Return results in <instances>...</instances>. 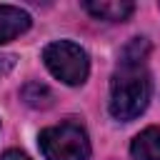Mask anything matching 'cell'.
Returning <instances> with one entry per match:
<instances>
[{
  "mask_svg": "<svg viewBox=\"0 0 160 160\" xmlns=\"http://www.w3.org/2000/svg\"><path fill=\"white\" fill-rule=\"evenodd\" d=\"M152 95V80L145 62L118 60V68L110 78V102L108 110L115 120L130 122L145 112Z\"/></svg>",
  "mask_w": 160,
  "mask_h": 160,
  "instance_id": "6da1fadb",
  "label": "cell"
},
{
  "mask_svg": "<svg viewBox=\"0 0 160 160\" xmlns=\"http://www.w3.org/2000/svg\"><path fill=\"white\" fill-rule=\"evenodd\" d=\"M38 145L45 160H88L90 158V138L78 120H62L60 125H50L40 130Z\"/></svg>",
  "mask_w": 160,
  "mask_h": 160,
  "instance_id": "7a4b0ae2",
  "label": "cell"
},
{
  "mask_svg": "<svg viewBox=\"0 0 160 160\" xmlns=\"http://www.w3.org/2000/svg\"><path fill=\"white\" fill-rule=\"evenodd\" d=\"M42 62L50 70V75H55L65 85H82L90 72L88 52L72 40H55L45 45Z\"/></svg>",
  "mask_w": 160,
  "mask_h": 160,
  "instance_id": "3957f363",
  "label": "cell"
},
{
  "mask_svg": "<svg viewBox=\"0 0 160 160\" xmlns=\"http://www.w3.org/2000/svg\"><path fill=\"white\" fill-rule=\"evenodd\" d=\"M30 12L15 5H0V45L15 40L18 35L28 32L30 28Z\"/></svg>",
  "mask_w": 160,
  "mask_h": 160,
  "instance_id": "277c9868",
  "label": "cell"
},
{
  "mask_svg": "<svg viewBox=\"0 0 160 160\" xmlns=\"http://www.w3.org/2000/svg\"><path fill=\"white\" fill-rule=\"evenodd\" d=\"M82 8L92 18L108 20V22H122L135 10V5L130 0H88V2H82Z\"/></svg>",
  "mask_w": 160,
  "mask_h": 160,
  "instance_id": "5b68a950",
  "label": "cell"
},
{
  "mask_svg": "<svg viewBox=\"0 0 160 160\" xmlns=\"http://www.w3.org/2000/svg\"><path fill=\"white\" fill-rule=\"evenodd\" d=\"M132 160H160V128L150 125L142 132H138L130 142Z\"/></svg>",
  "mask_w": 160,
  "mask_h": 160,
  "instance_id": "8992f818",
  "label": "cell"
},
{
  "mask_svg": "<svg viewBox=\"0 0 160 160\" xmlns=\"http://www.w3.org/2000/svg\"><path fill=\"white\" fill-rule=\"evenodd\" d=\"M20 98H22L25 105H30V108H35V110H45V108H50L52 100H55L52 90H50L45 82H38V80L25 82L22 90H20Z\"/></svg>",
  "mask_w": 160,
  "mask_h": 160,
  "instance_id": "52a82bcc",
  "label": "cell"
},
{
  "mask_svg": "<svg viewBox=\"0 0 160 160\" xmlns=\"http://www.w3.org/2000/svg\"><path fill=\"white\" fill-rule=\"evenodd\" d=\"M150 55V42L148 38H132L122 50H120V58L118 60H135V62H145Z\"/></svg>",
  "mask_w": 160,
  "mask_h": 160,
  "instance_id": "ba28073f",
  "label": "cell"
},
{
  "mask_svg": "<svg viewBox=\"0 0 160 160\" xmlns=\"http://www.w3.org/2000/svg\"><path fill=\"white\" fill-rule=\"evenodd\" d=\"M0 160H32L30 155H25L22 150H15V148H10V150H5L2 155H0Z\"/></svg>",
  "mask_w": 160,
  "mask_h": 160,
  "instance_id": "9c48e42d",
  "label": "cell"
},
{
  "mask_svg": "<svg viewBox=\"0 0 160 160\" xmlns=\"http://www.w3.org/2000/svg\"><path fill=\"white\" fill-rule=\"evenodd\" d=\"M12 65H15V55H0V78L8 75L12 70Z\"/></svg>",
  "mask_w": 160,
  "mask_h": 160,
  "instance_id": "30bf717a",
  "label": "cell"
}]
</instances>
